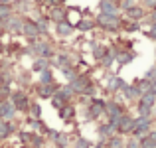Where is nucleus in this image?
Wrapping results in <instances>:
<instances>
[{
  "label": "nucleus",
  "instance_id": "f257e3e1",
  "mask_svg": "<svg viewBox=\"0 0 156 148\" xmlns=\"http://www.w3.org/2000/svg\"><path fill=\"white\" fill-rule=\"evenodd\" d=\"M117 16L115 14H107V12H103V14L99 16V24L101 26H105V28H111V30H113L115 26H117Z\"/></svg>",
  "mask_w": 156,
  "mask_h": 148
},
{
  "label": "nucleus",
  "instance_id": "f03ea898",
  "mask_svg": "<svg viewBox=\"0 0 156 148\" xmlns=\"http://www.w3.org/2000/svg\"><path fill=\"white\" fill-rule=\"evenodd\" d=\"M12 115H14V105H10V103H2V105H0V117L8 118V117H12Z\"/></svg>",
  "mask_w": 156,
  "mask_h": 148
},
{
  "label": "nucleus",
  "instance_id": "7ed1b4c3",
  "mask_svg": "<svg viewBox=\"0 0 156 148\" xmlns=\"http://www.w3.org/2000/svg\"><path fill=\"white\" fill-rule=\"evenodd\" d=\"M14 105L18 109H28V99L22 95V93H16L14 95Z\"/></svg>",
  "mask_w": 156,
  "mask_h": 148
},
{
  "label": "nucleus",
  "instance_id": "20e7f679",
  "mask_svg": "<svg viewBox=\"0 0 156 148\" xmlns=\"http://www.w3.org/2000/svg\"><path fill=\"white\" fill-rule=\"evenodd\" d=\"M101 10L107 12V14H115V12H117V6H115L111 0H101Z\"/></svg>",
  "mask_w": 156,
  "mask_h": 148
},
{
  "label": "nucleus",
  "instance_id": "39448f33",
  "mask_svg": "<svg viewBox=\"0 0 156 148\" xmlns=\"http://www.w3.org/2000/svg\"><path fill=\"white\" fill-rule=\"evenodd\" d=\"M129 14H130V18H133V20H138V18H142V14H144V12H142V8L130 6L129 8Z\"/></svg>",
  "mask_w": 156,
  "mask_h": 148
},
{
  "label": "nucleus",
  "instance_id": "423d86ee",
  "mask_svg": "<svg viewBox=\"0 0 156 148\" xmlns=\"http://www.w3.org/2000/svg\"><path fill=\"white\" fill-rule=\"evenodd\" d=\"M10 130H12V126L8 122H0V138H6Z\"/></svg>",
  "mask_w": 156,
  "mask_h": 148
},
{
  "label": "nucleus",
  "instance_id": "0eeeda50",
  "mask_svg": "<svg viewBox=\"0 0 156 148\" xmlns=\"http://www.w3.org/2000/svg\"><path fill=\"white\" fill-rule=\"evenodd\" d=\"M24 32H26L28 36H36V34H38V28H36L34 24L28 22V24H24Z\"/></svg>",
  "mask_w": 156,
  "mask_h": 148
},
{
  "label": "nucleus",
  "instance_id": "6e6552de",
  "mask_svg": "<svg viewBox=\"0 0 156 148\" xmlns=\"http://www.w3.org/2000/svg\"><path fill=\"white\" fill-rule=\"evenodd\" d=\"M57 32H59V34H63V36H67L69 32H71V26H69V24H65V22H61V24H57Z\"/></svg>",
  "mask_w": 156,
  "mask_h": 148
},
{
  "label": "nucleus",
  "instance_id": "1a4fd4ad",
  "mask_svg": "<svg viewBox=\"0 0 156 148\" xmlns=\"http://www.w3.org/2000/svg\"><path fill=\"white\" fill-rule=\"evenodd\" d=\"M119 122H121V130H130V129H133V121H130V118H121V121H119Z\"/></svg>",
  "mask_w": 156,
  "mask_h": 148
},
{
  "label": "nucleus",
  "instance_id": "9d476101",
  "mask_svg": "<svg viewBox=\"0 0 156 148\" xmlns=\"http://www.w3.org/2000/svg\"><path fill=\"white\" fill-rule=\"evenodd\" d=\"M51 91H53V89L50 87V83H48L46 87H42V91H40V95H42V97H51Z\"/></svg>",
  "mask_w": 156,
  "mask_h": 148
},
{
  "label": "nucleus",
  "instance_id": "9b49d317",
  "mask_svg": "<svg viewBox=\"0 0 156 148\" xmlns=\"http://www.w3.org/2000/svg\"><path fill=\"white\" fill-rule=\"evenodd\" d=\"M42 83H51V73L50 71H42Z\"/></svg>",
  "mask_w": 156,
  "mask_h": 148
},
{
  "label": "nucleus",
  "instance_id": "f8f14e48",
  "mask_svg": "<svg viewBox=\"0 0 156 148\" xmlns=\"http://www.w3.org/2000/svg\"><path fill=\"white\" fill-rule=\"evenodd\" d=\"M133 59V53H122V55H119V61L121 63H126V61Z\"/></svg>",
  "mask_w": 156,
  "mask_h": 148
},
{
  "label": "nucleus",
  "instance_id": "ddd939ff",
  "mask_svg": "<svg viewBox=\"0 0 156 148\" xmlns=\"http://www.w3.org/2000/svg\"><path fill=\"white\" fill-rule=\"evenodd\" d=\"M46 65H48V61H46V59H38V61H36V65H34V67L40 71V69H46Z\"/></svg>",
  "mask_w": 156,
  "mask_h": 148
},
{
  "label": "nucleus",
  "instance_id": "4468645a",
  "mask_svg": "<svg viewBox=\"0 0 156 148\" xmlns=\"http://www.w3.org/2000/svg\"><path fill=\"white\" fill-rule=\"evenodd\" d=\"M8 12H10V8H8L6 4H0V18H6Z\"/></svg>",
  "mask_w": 156,
  "mask_h": 148
},
{
  "label": "nucleus",
  "instance_id": "2eb2a0df",
  "mask_svg": "<svg viewBox=\"0 0 156 148\" xmlns=\"http://www.w3.org/2000/svg\"><path fill=\"white\" fill-rule=\"evenodd\" d=\"M122 6H125V8H130V6H133V0H125V2H122Z\"/></svg>",
  "mask_w": 156,
  "mask_h": 148
},
{
  "label": "nucleus",
  "instance_id": "dca6fc26",
  "mask_svg": "<svg viewBox=\"0 0 156 148\" xmlns=\"http://www.w3.org/2000/svg\"><path fill=\"white\" fill-rule=\"evenodd\" d=\"M146 4H148L150 8H154V6H156V0H146Z\"/></svg>",
  "mask_w": 156,
  "mask_h": 148
},
{
  "label": "nucleus",
  "instance_id": "f3484780",
  "mask_svg": "<svg viewBox=\"0 0 156 148\" xmlns=\"http://www.w3.org/2000/svg\"><path fill=\"white\" fill-rule=\"evenodd\" d=\"M150 36H152V38L156 40V24H154V26H152V32H150Z\"/></svg>",
  "mask_w": 156,
  "mask_h": 148
},
{
  "label": "nucleus",
  "instance_id": "a211bd4d",
  "mask_svg": "<svg viewBox=\"0 0 156 148\" xmlns=\"http://www.w3.org/2000/svg\"><path fill=\"white\" fill-rule=\"evenodd\" d=\"M8 2H10V0H0V4H8Z\"/></svg>",
  "mask_w": 156,
  "mask_h": 148
},
{
  "label": "nucleus",
  "instance_id": "6ab92c4d",
  "mask_svg": "<svg viewBox=\"0 0 156 148\" xmlns=\"http://www.w3.org/2000/svg\"><path fill=\"white\" fill-rule=\"evenodd\" d=\"M59 2H63V0H59Z\"/></svg>",
  "mask_w": 156,
  "mask_h": 148
},
{
  "label": "nucleus",
  "instance_id": "aec40b11",
  "mask_svg": "<svg viewBox=\"0 0 156 148\" xmlns=\"http://www.w3.org/2000/svg\"><path fill=\"white\" fill-rule=\"evenodd\" d=\"M40 2H42V0H40Z\"/></svg>",
  "mask_w": 156,
  "mask_h": 148
}]
</instances>
